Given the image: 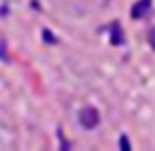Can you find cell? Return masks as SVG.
<instances>
[{
    "label": "cell",
    "instance_id": "1",
    "mask_svg": "<svg viewBox=\"0 0 155 151\" xmlns=\"http://www.w3.org/2000/svg\"><path fill=\"white\" fill-rule=\"evenodd\" d=\"M98 121H100V115H98V111L94 106H87L85 111H81V123L85 128H96Z\"/></svg>",
    "mask_w": 155,
    "mask_h": 151
},
{
    "label": "cell",
    "instance_id": "3",
    "mask_svg": "<svg viewBox=\"0 0 155 151\" xmlns=\"http://www.w3.org/2000/svg\"><path fill=\"white\" fill-rule=\"evenodd\" d=\"M121 147H123V149H125V151H127V149H130V145H127V138H125V136H123V138H121Z\"/></svg>",
    "mask_w": 155,
    "mask_h": 151
},
{
    "label": "cell",
    "instance_id": "2",
    "mask_svg": "<svg viewBox=\"0 0 155 151\" xmlns=\"http://www.w3.org/2000/svg\"><path fill=\"white\" fill-rule=\"evenodd\" d=\"M149 5H151V0H140L138 5H134V9H132V15H134V17H142V15L149 11Z\"/></svg>",
    "mask_w": 155,
    "mask_h": 151
},
{
    "label": "cell",
    "instance_id": "4",
    "mask_svg": "<svg viewBox=\"0 0 155 151\" xmlns=\"http://www.w3.org/2000/svg\"><path fill=\"white\" fill-rule=\"evenodd\" d=\"M43 36H45V39H47V43H53V36H51V34H49V32H45V34H43Z\"/></svg>",
    "mask_w": 155,
    "mask_h": 151
},
{
    "label": "cell",
    "instance_id": "5",
    "mask_svg": "<svg viewBox=\"0 0 155 151\" xmlns=\"http://www.w3.org/2000/svg\"><path fill=\"white\" fill-rule=\"evenodd\" d=\"M151 45H153V47H155V28H153V30H151Z\"/></svg>",
    "mask_w": 155,
    "mask_h": 151
}]
</instances>
